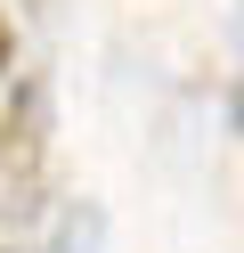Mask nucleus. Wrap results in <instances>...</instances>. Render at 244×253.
Returning <instances> with one entry per match:
<instances>
[{
  "label": "nucleus",
  "mask_w": 244,
  "mask_h": 253,
  "mask_svg": "<svg viewBox=\"0 0 244 253\" xmlns=\"http://www.w3.org/2000/svg\"><path fill=\"white\" fill-rule=\"evenodd\" d=\"M8 66H16V33H8V17H0V82H8Z\"/></svg>",
  "instance_id": "3"
},
{
  "label": "nucleus",
  "mask_w": 244,
  "mask_h": 253,
  "mask_svg": "<svg viewBox=\"0 0 244 253\" xmlns=\"http://www.w3.org/2000/svg\"><path fill=\"white\" fill-rule=\"evenodd\" d=\"M41 139H49V90L16 82V98L0 106V171H33L41 164Z\"/></svg>",
  "instance_id": "1"
},
{
  "label": "nucleus",
  "mask_w": 244,
  "mask_h": 253,
  "mask_svg": "<svg viewBox=\"0 0 244 253\" xmlns=\"http://www.w3.org/2000/svg\"><path fill=\"white\" fill-rule=\"evenodd\" d=\"M228 131L244 139V74H236V90H228Z\"/></svg>",
  "instance_id": "2"
}]
</instances>
